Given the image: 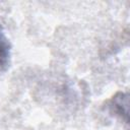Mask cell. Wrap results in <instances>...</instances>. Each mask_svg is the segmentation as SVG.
I'll return each mask as SVG.
<instances>
[{"instance_id":"obj_2","label":"cell","mask_w":130,"mask_h":130,"mask_svg":"<svg viewBox=\"0 0 130 130\" xmlns=\"http://www.w3.org/2000/svg\"><path fill=\"white\" fill-rule=\"evenodd\" d=\"M10 60V45L0 26V72L7 69Z\"/></svg>"},{"instance_id":"obj_1","label":"cell","mask_w":130,"mask_h":130,"mask_svg":"<svg viewBox=\"0 0 130 130\" xmlns=\"http://www.w3.org/2000/svg\"><path fill=\"white\" fill-rule=\"evenodd\" d=\"M111 113L120 117L126 123L128 122V93L118 92L109 102Z\"/></svg>"}]
</instances>
